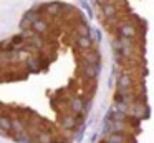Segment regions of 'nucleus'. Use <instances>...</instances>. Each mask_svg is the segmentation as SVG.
I'll return each mask as SVG.
<instances>
[{"mask_svg":"<svg viewBox=\"0 0 154 143\" xmlns=\"http://www.w3.org/2000/svg\"><path fill=\"white\" fill-rule=\"evenodd\" d=\"M104 143H113V141H109V140H106V141H104Z\"/></svg>","mask_w":154,"mask_h":143,"instance_id":"obj_19","label":"nucleus"},{"mask_svg":"<svg viewBox=\"0 0 154 143\" xmlns=\"http://www.w3.org/2000/svg\"><path fill=\"white\" fill-rule=\"evenodd\" d=\"M12 125H14L12 118H8L7 115L0 116V132H2V135H8V132H12Z\"/></svg>","mask_w":154,"mask_h":143,"instance_id":"obj_4","label":"nucleus"},{"mask_svg":"<svg viewBox=\"0 0 154 143\" xmlns=\"http://www.w3.org/2000/svg\"><path fill=\"white\" fill-rule=\"evenodd\" d=\"M27 67L32 72H38L40 70V62L37 58H27Z\"/></svg>","mask_w":154,"mask_h":143,"instance_id":"obj_17","label":"nucleus"},{"mask_svg":"<svg viewBox=\"0 0 154 143\" xmlns=\"http://www.w3.org/2000/svg\"><path fill=\"white\" fill-rule=\"evenodd\" d=\"M119 42H121V52H123V58H128L129 60L133 57V45L129 43V40L119 37Z\"/></svg>","mask_w":154,"mask_h":143,"instance_id":"obj_5","label":"nucleus"},{"mask_svg":"<svg viewBox=\"0 0 154 143\" xmlns=\"http://www.w3.org/2000/svg\"><path fill=\"white\" fill-rule=\"evenodd\" d=\"M61 3H48L47 7H45V10H47L48 15H58V13L61 12Z\"/></svg>","mask_w":154,"mask_h":143,"instance_id":"obj_15","label":"nucleus"},{"mask_svg":"<svg viewBox=\"0 0 154 143\" xmlns=\"http://www.w3.org/2000/svg\"><path fill=\"white\" fill-rule=\"evenodd\" d=\"M76 125H78V122H76V118H75L73 115H66L63 118V126L66 130H75V128H76Z\"/></svg>","mask_w":154,"mask_h":143,"instance_id":"obj_13","label":"nucleus"},{"mask_svg":"<svg viewBox=\"0 0 154 143\" xmlns=\"http://www.w3.org/2000/svg\"><path fill=\"white\" fill-rule=\"evenodd\" d=\"M100 65H83V76L85 78H94L98 75Z\"/></svg>","mask_w":154,"mask_h":143,"instance_id":"obj_8","label":"nucleus"},{"mask_svg":"<svg viewBox=\"0 0 154 143\" xmlns=\"http://www.w3.org/2000/svg\"><path fill=\"white\" fill-rule=\"evenodd\" d=\"M38 143H55V138L50 132H38Z\"/></svg>","mask_w":154,"mask_h":143,"instance_id":"obj_14","label":"nucleus"},{"mask_svg":"<svg viewBox=\"0 0 154 143\" xmlns=\"http://www.w3.org/2000/svg\"><path fill=\"white\" fill-rule=\"evenodd\" d=\"M131 86H133V78L128 72L119 73L118 76V92L119 93H131Z\"/></svg>","mask_w":154,"mask_h":143,"instance_id":"obj_1","label":"nucleus"},{"mask_svg":"<svg viewBox=\"0 0 154 143\" xmlns=\"http://www.w3.org/2000/svg\"><path fill=\"white\" fill-rule=\"evenodd\" d=\"M32 28H33V32L37 33V35H40V33H45L48 30V23L45 22V20H42V18H38L37 22L32 25Z\"/></svg>","mask_w":154,"mask_h":143,"instance_id":"obj_11","label":"nucleus"},{"mask_svg":"<svg viewBox=\"0 0 154 143\" xmlns=\"http://www.w3.org/2000/svg\"><path fill=\"white\" fill-rule=\"evenodd\" d=\"M119 37H123V38H126V40H133L134 37H136V27H134L133 23H121Z\"/></svg>","mask_w":154,"mask_h":143,"instance_id":"obj_2","label":"nucleus"},{"mask_svg":"<svg viewBox=\"0 0 154 143\" xmlns=\"http://www.w3.org/2000/svg\"><path fill=\"white\" fill-rule=\"evenodd\" d=\"M93 2H96V0H93Z\"/></svg>","mask_w":154,"mask_h":143,"instance_id":"obj_20","label":"nucleus"},{"mask_svg":"<svg viewBox=\"0 0 154 143\" xmlns=\"http://www.w3.org/2000/svg\"><path fill=\"white\" fill-rule=\"evenodd\" d=\"M25 132H27V126H25V123L22 122V120L15 118V120H14V125H12V133H14V136H15V135H23Z\"/></svg>","mask_w":154,"mask_h":143,"instance_id":"obj_9","label":"nucleus"},{"mask_svg":"<svg viewBox=\"0 0 154 143\" xmlns=\"http://www.w3.org/2000/svg\"><path fill=\"white\" fill-rule=\"evenodd\" d=\"M126 116H128V112H123V110L113 106V108H111V112H109V115H108V118H111L113 122L124 123V122H126Z\"/></svg>","mask_w":154,"mask_h":143,"instance_id":"obj_3","label":"nucleus"},{"mask_svg":"<svg viewBox=\"0 0 154 143\" xmlns=\"http://www.w3.org/2000/svg\"><path fill=\"white\" fill-rule=\"evenodd\" d=\"M83 65H100V55L96 52L83 53Z\"/></svg>","mask_w":154,"mask_h":143,"instance_id":"obj_6","label":"nucleus"},{"mask_svg":"<svg viewBox=\"0 0 154 143\" xmlns=\"http://www.w3.org/2000/svg\"><path fill=\"white\" fill-rule=\"evenodd\" d=\"M103 8V13H104V17H106L108 20H111L113 22L114 18H116V7L113 5V3H108V5H104V7H101Z\"/></svg>","mask_w":154,"mask_h":143,"instance_id":"obj_10","label":"nucleus"},{"mask_svg":"<svg viewBox=\"0 0 154 143\" xmlns=\"http://www.w3.org/2000/svg\"><path fill=\"white\" fill-rule=\"evenodd\" d=\"M108 140L113 143H126V135H119V133H111Z\"/></svg>","mask_w":154,"mask_h":143,"instance_id":"obj_16","label":"nucleus"},{"mask_svg":"<svg viewBox=\"0 0 154 143\" xmlns=\"http://www.w3.org/2000/svg\"><path fill=\"white\" fill-rule=\"evenodd\" d=\"M76 45H78V48H80V50L88 52V50H91L93 43H91L90 37H78V38H76Z\"/></svg>","mask_w":154,"mask_h":143,"instance_id":"obj_7","label":"nucleus"},{"mask_svg":"<svg viewBox=\"0 0 154 143\" xmlns=\"http://www.w3.org/2000/svg\"><path fill=\"white\" fill-rule=\"evenodd\" d=\"M133 116H136L137 120L144 118V116H146V113H144V106H143V105H134V108H133Z\"/></svg>","mask_w":154,"mask_h":143,"instance_id":"obj_18","label":"nucleus"},{"mask_svg":"<svg viewBox=\"0 0 154 143\" xmlns=\"http://www.w3.org/2000/svg\"><path fill=\"white\" fill-rule=\"evenodd\" d=\"M71 110H73L75 113H80V112H85V103H83V98H80V96H76V98L71 100Z\"/></svg>","mask_w":154,"mask_h":143,"instance_id":"obj_12","label":"nucleus"}]
</instances>
